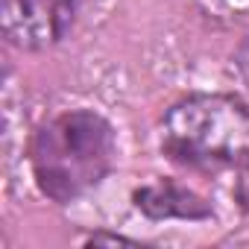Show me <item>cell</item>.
Returning a JSON list of instances; mask_svg holds the SVG:
<instances>
[{
	"label": "cell",
	"instance_id": "cell-1",
	"mask_svg": "<svg viewBox=\"0 0 249 249\" xmlns=\"http://www.w3.org/2000/svg\"><path fill=\"white\" fill-rule=\"evenodd\" d=\"M117 135L111 120L94 108H68L44 120L30 141V170L41 196L71 205L111 173Z\"/></svg>",
	"mask_w": 249,
	"mask_h": 249
},
{
	"label": "cell",
	"instance_id": "cell-2",
	"mask_svg": "<svg viewBox=\"0 0 249 249\" xmlns=\"http://www.w3.org/2000/svg\"><path fill=\"white\" fill-rule=\"evenodd\" d=\"M161 153L188 170H229L249 159V106L231 94L179 97L161 117Z\"/></svg>",
	"mask_w": 249,
	"mask_h": 249
},
{
	"label": "cell",
	"instance_id": "cell-3",
	"mask_svg": "<svg viewBox=\"0 0 249 249\" xmlns=\"http://www.w3.org/2000/svg\"><path fill=\"white\" fill-rule=\"evenodd\" d=\"M76 12L79 0H3V36L15 50L38 53L71 33Z\"/></svg>",
	"mask_w": 249,
	"mask_h": 249
},
{
	"label": "cell",
	"instance_id": "cell-4",
	"mask_svg": "<svg viewBox=\"0 0 249 249\" xmlns=\"http://www.w3.org/2000/svg\"><path fill=\"white\" fill-rule=\"evenodd\" d=\"M132 202L150 220H208L214 214L205 196L173 179H156L135 188Z\"/></svg>",
	"mask_w": 249,
	"mask_h": 249
},
{
	"label": "cell",
	"instance_id": "cell-5",
	"mask_svg": "<svg viewBox=\"0 0 249 249\" xmlns=\"http://www.w3.org/2000/svg\"><path fill=\"white\" fill-rule=\"evenodd\" d=\"M234 199L243 211H249V159L237 167V179H234Z\"/></svg>",
	"mask_w": 249,
	"mask_h": 249
},
{
	"label": "cell",
	"instance_id": "cell-6",
	"mask_svg": "<svg viewBox=\"0 0 249 249\" xmlns=\"http://www.w3.org/2000/svg\"><path fill=\"white\" fill-rule=\"evenodd\" d=\"M234 68H237L240 79H243L246 88H249V33L240 38V44H237V50H234Z\"/></svg>",
	"mask_w": 249,
	"mask_h": 249
},
{
	"label": "cell",
	"instance_id": "cell-7",
	"mask_svg": "<svg viewBox=\"0 0 249 249\" xmlns=\"http://www.w3.org/2000/svg\"><path fill=\"white\" fill-rule=\"evenodd\" d=\"M85 243H129V246H138V240L123 237V234H111V231H91L85 237Z\"/></svg>",
	"mask_w": 249,
	"mask_h": 249
}]
</instances>
